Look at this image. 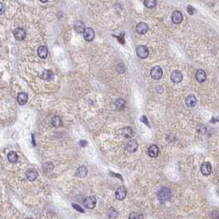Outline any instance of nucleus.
Returning a JSON list of instances; mask_svg holds the SVG:
<instances>
[{
  "mask_svg": "<svg viewBox=\"0 0 219 219\" xmlns=\"http://www.w3.org/2000/svg\"><path fill=\"white\" fill-rule=\"evenodd\" d=\"M157 197H158V200H160L161 203H165L171 199V191L170 190V189H168L166 187H162L158 191Z\"/></svg>",
  "mask_w": 219,
  "mask_h": 219,
  "instance_id": "nucleus-1",
  "label": "nucleus"
},
{
  "mask_svg": "<svg viewBox=\"0 0 219 219\" xmlns=\"http://www.w3.org/2000/svg\"><path fill=\"white\" fill-rule=\"evenodd\" d=\"M136 52L138 56L140 58H147V56L149 54V50L147 49V47L145 46V45H138L137 47Z\"/></svg>",
  "mask_w": 219,
  "mask_h": 219,
  "instance_id": "nucleus-2",
  "label": "nucleus"
},
{
  "mask_svg": "<svg viewBox=\"0 0 219 219\" xmlns=\"http://www.w3.org/2000/svg\"><path fill=\"white\" fill-rule=\"evenodd\" d=\"M150 74H151V77L153 78V79H155V80H159V79H161V77H162L163 72H162V69H161V68L160 66H155V67H153V68H152Z\"/></svg>",
  "mask_w": 219,
  "mask_h": 219,
  "instance_id": "nucleus-3",
  "label": "nucleus"
},
{
  "mask_svg": "<svg viewBox=\"0 0 219 219\" xmlns=\"http://www.w3.org/2000/svg\"><path fill=\"white\" fill-rule=\"evenodd\" d=\"M96 204H97V199L94 196H89L88 198H86L83 202V205L85 206V208H87L88 209H94Z\"/></svg>",
  "mask_w": 219,
  "mask_h": 219,
  "instance_id": "nucleus-4",
  "label": "nucleus"
},
{
  "mask_svg": "<svg viewBox=\"0 0 219 219\" xmlns=\"http://www.w3.org/2000/svg\"><path fill=\"white\" fill-rule=\"evenodd\" d=\"M83 36L84 39L88 41H92L94 38H95V31L91 27H87L85 28L84 31H83Z\"/></svg>",
  "mask_w": 219,
  "mask_h": 219,
  "instance_id": "nucleus-5",
  "label": "nucleus"
},
{
  "mask_svg": "<svg viewBox=\"0 0 219 219\" xmlns=\"http://www.w3.org/2000/svg\"><path fill=\"white\" fill-rule=\"evenodd\" d=\"M170 79L174 83H180L183 79V74L180 70H175L170 75Z\"/></svg>",
  "mask_w": 219,
  "mask_h": 219,
  "instance_id": "nucleus-6",
  "label": "nucleus"
},
{
  "mask_svg": "<svg viewBox=\"0 0 219 219\" xmlns=\"http://www.w3.org/2000/svg\"><path fill=\"white\" fill-rule=\"evenodd\" d=\"M13 35H14L15 39L17 40H22L26 38V31L24 29L22 28H17L14 30L13 31Z\"/></svg>",
  "mask_w": 219,
  "mask_h": 219,
  "instance_id": "nucleus-7",
  "label": "nucleus"
},
{
  "mask_svg": "<svg viewBox=\"0 0 219 219\" xmlns=\"http://www.w3.org/2000/svg\"><path fill=\"white\" fill-rule=\"evenodd\" d=\"M127 195V190L124 186H120L117 189L115 192V197L118 200H123Z\"/></svg>",
  "mask_w": 219,
  "mask_h": 219,
  "instance_id": "nucleus-8",
  "label": "nucleus"
},
{
  "mask_svg": "<svg viewBox=\"0 0 219 219\" xmlns=\"http://www.w3.org/2000/svg\"><path fill=\"white\" fill-rule=\"evenodd\" d=\"M171 19H172L173 23L180 24V22H182V20H183V15L181 13V12H180V11H175L173 13L172 16H171Z\"/></svg>",
  "mask_w": 219,
  "mask_h": 219,
  "instance_id": "nucleus-9",
  "label": "nucleus"
},
{
  "mask_svg": "<svg viewBox=\"0 0 219 219\" xmlns=\"http://www.w3.org/2000/svg\"><path fill=\"white\" fill-rule=\"evenodd\" d=\"M147 30H148V26H147V24L145 22H139L136 26V31L138 34H145L147 31Z\"/></svg>",
  "mask_w": 219,
  "mask_h": 219,
  "instance_id": "nucleus-10",
  "label": "nucleus"
},
{
  "mask_svg": "<svg viewBox=\"0 0 219 219\" xmlns=\"http://www.w3.org/2000/svg\"><path fill=\"white\" fill-rule=\"evenodd\" d=\"M185 104L189 107H195L197 105V99L194 95H190L185 99Z\"/></svg>",
  "mask_w": 219,
  "mask_h": 219,
  "instance_id": "nucleus-11",
  "label": "nucleus"
},
{
  "mask_svg": "<svg viewBox=\"0 0 219 219\" xmlns=\"http://www.w3.org/2000/svg\"><path fill=\"white\" fill-rule=\"evenodd\" d=\"M138 149V143L136 140H130L126 144V150L129 152H134Z\"/></svg>",
  "mask_w": 219,
  "mask_h": 219,
  "instance_id": "nucleus-12",
  "label": "nucleus"
},
{
  "mask_svg": "<svg viewBox=\"0 0 219 219\" xmlns=\"http://www.w3.org/2000/svg\"><path fill=\"white\" fill-rule=\"evenodd\" d=\"M26 175L27 177V179L31 181L36 180V178L38 177V172L37 170H35V169H29L26 170Z\"/></svg>",
  "mask_w": 219,
  "mask_h": 219,
  "instance_id": "nucleus-13",
  "label": "nucleus"
},
{
  "mask_svg": "<svg viewBox=\"0 0 219 219\" xmlns=\"http://www.w3.org/2000/svg\"><path fill=\"white\" fill-rule=\"evenodd\" d=\"M73 28H74L76 32H78V33H83V31H84V30H85L86 27H85V25H84L83 22L78 20V21H76L74 22Z\"/></svg>",
  "mask_w": 219,
  "mask_h": 219,
  "instance_id": "nucleus-14",
  "label": "nucleus"
},
{
  "mask_svg": "<svg viewBox=\"0 0 219 219\" xmlns=\"http://www.w3.org/2000/svg\"><path fill=\"white\" fill-rule=\"evenodd\" d=\"M212 170V166L209 162H204L201 165V172L203 173V175H208L211 173Z\"/></svg>",
  "mask_w": 219,
  "mask_h": 219,
  "instance_id": "nucleus-15",
  "label": "nucleus"
},
{
  "mask_svg": "<svg viewBox=\"0 0 219 219\" xmlns=\"http://www.w3.org/2000/svg\"><path fill=\"white\" fill-rule=\"evenodd\" d=\"M196 79L199 83H204L206 81L207 79V75H206V73L203 69H200L197 71L196 73Z\"/></svg>",
  "mask_w": 219,
  "mask_h": 219,
  "instance_id": "nucleus-16",
  "label": "nucleus"
},
{
  "mask_svg": "<svg viewBox=\"0 0 219 219\" xmlns=\"http://www.w3.org/2000/svg\"><path fill=\"white\" fill-rule=\"evenodd\" d=\"M28 101V96L27 94L25 92H20L17 95V102L19 103V105L23 106Z\"/></svg>",
  "mask_w": 219,
  "mask_h": 219,
  "instance_id": "nucleus-17",
  "label": "nucleus"
},
{
  "mask_svg": "<svg viewBox=\"0 0 219 219\" xmlns=\"http://www.w3.org/2000/svg\"><path fill=\"white\" fill-rule=\"evenodd\" d=\"M37 53H38L40 58H46L47 55H48V48L44 45H41L37 49Z\"/></svg>",
  "mask_w": 219,
  "mask_h": 219,
  "instance_id": "nucleus-18",
  "label": "nucleus"
},
{
  "mask_svg": "<svg viewBox=\"0 0 219 219\" xmlns=\"http://www.w3.org/2000/svg\"><path fill=\"white\" fill-rule=\"evenodd\" d=\"M158 153H159V149L156 145H152L151 147H149L147 150V154L151 157H156L158 156Z\"/></svg>",
  "mask_w": 219,
  "mask_h": 219,
  "instance_id": "nucleus-19",
  "label": "nucleus"
},
{
  "mask_svg": "<svg viewBox=\"0 0 219 219\" xmlns=\"http://www.w3.org/2000/svg\"><path fill=\"white\" fill-rule=\"evenodd\" d=\"M88 173V169H87V167H86V166H84V165L80 166L78 170H77V171H76V175H78V177H81V178H83V177L87 176Z\"/></svg>",
  "mask_w": 219,
  "mask_h": 219,
  "instance_id": "nucleus-20",
  "label": "nucleus"
},
{
  "mask_svg": "<svg viewBox=\"0 0 219 219\" xmlns=\"http://www.w3.org/2000/svg\"><path fill=\"white\" fill-rule=\"evenodd\" d=\"M54 77V73L51 70H49V69H46L44 70V72L41 74V78L44 79V80H46V81H49L51 80Z\"/></svg>",
  "mask_w": 219,
  "mask_h": 219,
  "instance_id": "nucleus-21",
  "label": "nucleus"
},
{
  "mask_svg": "<svg viewBox=\"0 0 219 219\" xmlns=\"http://www.w3.org/2000/svg\"><path fill=\"white\" fill-rule=\"evenodd\" d=\"M121 133L122 135L124 137V138H132V137L133 136V130H132L129 127H126V128L123 129L121 130Z\"/></svg>",
  "mask_w": 219,
  "mask_h": 219,
  "instance_id": "nucleus-22",
  "label": "nucleus"
},
{
  "mask_svg": "<svg viewBox=\"0 0 219 219\" xmlns=\"http://www.w3.org/2000/svg\"><path fill=\"white\" fill-rule=\"evenodd\" d=\"M51 124H52V125H53L54 128H59V127L62 126L63 122H62V120H61V118H60V117L54 116L52 118Z\"/></svg>",
  "mask_w": 219,
  "mask_h": 219,
  "instance_id": "nucleus-23",
  "label": "nucleus"
},
{
  "mask_svg": "<svg viewBox=\"0 0 219 219\" xmlns=\"http://www.w3.org/2000/svg\"><path fill=\"white\" fill-rule=\"evenodd\" d=\"M8 161L10 162L14 163L18 160V156L15 152H10L8 154Z\"/></svg>",
  "mask_w": 219,
  "mask_h": 219,
  "instance_id": "nucleus-24",
  "label": "nucleus"
},
{
  "mask_svg": "<svg viewBox=\"0 0 219 219\" xmlns=\"http://www.w3.org/2000/svg\"><path fill=\"white\" fill-rule=\"evenodd\" d=\"M144 5L148 8H152L156 5V0H144Z\"/></svg>",
  "mask_w": 219,
  "mask_h": 219,
  "instance_id": "nucleus-25",
  "label": "nucleus"
},
{
  "mask_svg": "<svg viewBox=\"0 0 219 219\" xmlns=\"http://www.w3.org/2000/svg\"><path fill=\"white\" fill-rule=\"evenodd\" d=\"M124 101L123 100V99H118L115 101V106H116L117 109H121V108L124 107Z\"/></svg>",
  "mask_w": 219,
  "mask_h": 219,
  "instance_id": "nucleus-26",
  "label": "nucleus"
},
{
  "mask_svg": "<svg viewBox=\"0 0 219 219\" xmlns=\"http://www.w3.org/2000/svg\"><path fill=\"white\" fill-rule=\"evenodd\" d=\"M129 219H143V216L138 213H132L129 215Z\"/></svg>",
  "mask_w": 219,
  "mask_h": 219,
  "instance_id": "nucleus-27",
  "label": "nucleus"
},
{
  "mask_svg": "<svg viewBox=\"0 0 219 219\" xmlns=\"http://www.w3.org/2000/svg\"><path fill=\"white\" fill-rule=\"evenodd\" d=\"M187 12L189 13V14L192 15V14H194V13H195V8H194L192 7V6L189 5V6L187 7Z\"/></svg>",
  "mask_w": 219,
  "mask_h": 219,
  "instance_id": "nucleus-28",
  "label": "nucleus"
},
{
  "mask_svg": "<svg viewBox=\"0 0 219 219\" xmlns=\"http://www.w3.org/2000/svg\"><path fill=\"white\" fill-rule=\"evenodd\" d=\"M5 10H6L5 5L3 4V3H1V2H0V15L3 14V13L5 12Z\"/></svg>",
  "mask_w": 219,
  "mask_h": 219,
  "instance_id": "nucleus-29",
  "label": "nucleus"
},
{
  "mask_svg": "<svg viewBox=\"0 0 219 219\" xmlns=\"http://www.w3.org/2000/svg\"><path fill=\"white\" fill-rule=\"evenodd\" d=\"M73 207L75 209H77L78 211H79V212H81V213H84V210L79 206V205L78 204H73Z\"/></svg>",
  "mask_w": 219,
  "mask_h": 219,
  "instance_id": "nucleus-30",
  "label": "nucleus"
},
{
  "mask_svg": "<svg viewBox=\"0 0 219 219\" xmlns=\"http://www.w3.org/2000/svg\"><path fill=\"white\" fill-rule=\"evenodd\" d=\"M87 144H88V143L86 141H84V140H82V141L80 142V145L82 147H86L87 146Z\"/></svg>",
  "mask_w": 219,
  "mask_h": 219,
  "instance_id": "nucleus-31",
  "label": "nucleus"
},
{
  "mask_svg": "<svg viewBox=\"0 0 219 219\" xmlns=\"http://www.w3.org/2000/svg\"><path fill=\"white\" fill-rule=\"evenodd\" d=\"M40 2H42V3H46L48 0H40Z\"/></svg>",
  "mask_w": 219,
  "mask_h": 219,
  "instance_id": "nucleus-32",
  "label": "nucleus"
},
{
  "mask_svg": "<svg viewBox=\"0 0 219 219\" xmlns=\"http://www.w3.org/2000/svg\"><path fill=\"white\" fill-rule=\"evenodd\" d=\"M26 219H31V218H26Z\"/></svg>",
  "mask_w": 219,
  "mask_h": 219,
  "instance_id": "nucleus-33",
  "label": "nucleus"
}]
</instances>
